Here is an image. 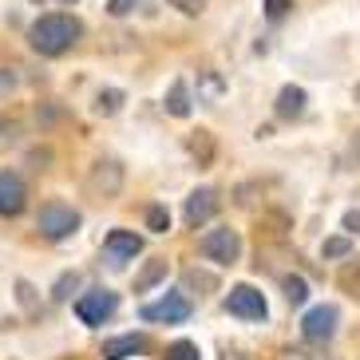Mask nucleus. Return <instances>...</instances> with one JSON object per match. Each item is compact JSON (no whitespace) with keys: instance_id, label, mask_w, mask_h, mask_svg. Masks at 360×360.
<instances>
[{"instance_id":"9d476101","label":"nucleus","mask_w":360,"mask_h":360,"mask_svg":"<svg viewBox=\"0 0 360 360\" xmlns=\"http://www.w3.org/2000/svg\"><path fill=\"white\" fill-rule=\"evenodd\" d=\"M218 206H222L218 191H214V186H202V191H194L191 198H186V206H182V218H186V226H191V230H198V226H206L214 214H218Z\"/></svg>"},{"instance_id":"72a5a7b5","label":"nucleus","mask_w":360,"mask_h":360,"mask_svg":"<svg viewBox=\"0 0 360 360\" xmlns=\"http://www.w3.org/2000/svg\"><path fill=\"white\" fill-rule=\"evenodd\" d=\"M60 4H75V0H60Z\"/></svg>"},{"instance_id":"a211bd4d","label":"nucleus","mask_w":360,"mask_h":360,"mask_svg":"<svg viewBox=\"0 0 360 360\" xmlns=\"http://www.w3.org/2000/svg\"><path fill=\"white\" fill-rule=\"evenodd\" d=\"M123 103H127V96H123L119 87H103V91L96 96V115L111 119V115H119V111H123Z\"/></svg>"},{"instance_id":"20e7f679","label":"nucleus","mask_w":360,"mask_h":360,"mask_svg":"<svg viewBox=\"0 0 360 360\" xmlns=\"http://www.w3.org/2000/svg\"><path fill=\"white\" fill-rule=\"evenodd\" d=\"M123 162L119 159H96L91 170H87V191L96 194V198H119L123 191Z\"/></svg>"},{"instance_id":"a878e982","label":"nucleus","mask_w":360,"mask_h":360,"mask_svg":"<svg viewBox=\"0 0 360 360\" xmlns=\"http://www.w3.org/2000/svg\"><path fill=\"white\" fill-rule=\"evenodd\" d=\"M20 143V123L16 119H0V147H12Z\"/></svg>"},{"instance_id":"aec40b11","label":"nucleus","mask_w":360,"mask_h":360,"mask_svg":"<svg viewBox=\"0 0 360 360\" xmlns=\"http://www.w3.org/2000/svg\"><path fill=\"white\" fill-rule=\"evenodd\" d=\"M182 285H186V289H206V293H214V289H218V277H214V274H202V269H186Z\"/></svg>"},{"instance_id":"9b49d317","label":"nucleus","mask_w":360,"mask_h":360,"mask_svg":"<svg viewBox=\"0 0 360 360\" xmlns=\"http://www.w3.org/2000/svg\"><path fill=\"white\" fill-rule=\"evenodd\" d=\"M305 103H309L305 87H297V84H285V87H281V91H277L274 115L281 119V123H293V119H301V115H305Z\"/></svg>"},{"instance_id":"7ed1b4c3","label":"nucleus","mask_w":360,"mask_h":360,"mask_svg":"<svg viewBox=\"0 0 360 360\" xmlns=\"http://www.w3.org/2000/svg\"><path fill=\"white\" fill-rule=\"evenodd\" d=\"M115 313H119V293H111V289H91V293H84L75 301V317L91 328L111 321Z\"/></svg>"},{"instance_id":"393cba45","label":"nucleus","mask_w":360,"mask_h":360,"mask_svg":"<svg viewBox=\"0 0 360 360\" xmlns=\"http://www.w3.org/2000/svg\"><path fill=\"white\" fill-rule=\"evenodd\" d=\"M321 254H325V257H349L352 254V242H349V238H325Z\"/></svg>"},{"instance_id":"4be33fe9","label":"nucleus","mask_w":360,"mask_h":360,"mask_svg":"<svg viewBox=\"0 0 360 360\" xmlns=\"http://www.w3.org/2000/svg\"><path fill=\"white\" fill-rule=\"evenodd\" d=\"M202 352H198V345L194 340H174L167 349V360H198Z\"/></svg>"},{"instance_id":"f704fd0d","label":"nucleus","mask_w":360,"mask_h":360,"mask_svg":"<svg viewBox=\"0 0 360 360\" xmlns=\"http://www.w3.org/2000/svg\"><path fill=\"white\" fill-rule=\"evenodd\" d=\"M32 4H44V0H32Z\"/></svg>"},{"instance_id":"39448f33","label":"nucleus","mask_w":360,"mask_h":360,"mask_svg":"<svg viewBox=\"0 0 360 360\" xmlns=\"http://www.w3.org/2000/svg\"><path fill=\"white\" fill-rule=\"evenodd\" d=\"M198 250H202V257H210V262H218V265H233L242 257V238H238V230L222 226V230L202 233Z\"/></svg>"},{"instance_id":"7c9ffc66","label":"nucleus","mask_w":360,"mask_h":360,"mask_svg":"<svg viewBox=\"0 0 360 360\" xmlns=\"http://www.w3.org/2000/svg\"><path fill=\"white\" fill-rule=\"evenodd\" d=\"M340 226H345V233H360V210H349Z\"/></svg>"},{"instance_id":"2f4dec72","label":"nucleus","mask_w":360,"mask_h":360,"mask_svg":"<svg viewBox=\"0 0 360 360\" xmlns=\"http://www.w3.org/2000/svg\"><path fill=\"white\" fill-rule=\"evenodd\" d=\"M16 289H20V301H24V309H32V305H36V297H32V285H28V281H20V285H16Z\"/></svg>"},{"instance_id":"5701e85b","label":"nucleus","mask_w":360,"mask_h":360,"mask_svg":"<svg viewBox=\"0 0 360 360\" xmlns=\"http://www.w3.org/2000/svg\"><path fill=\"white\" fill-rule=\"evenodd\" d=\"M75 289H79V274H64L60 281H56V289H52V301H68Z\"/></svg>"},{"instance_id":"c85d7f7f","label":"nucleus","mask_w":360,"mask_h":360,"mask_svg":"<svg viewBox=\"0 0 360 360\" xmlns=\"http://www.w3.org/2000/svg\"><path fill=\"white\" fill-rule=\"evenodd\" d=\"M131 8H135V0H107V12L111 16H127Z\"/></svg>"},{"instance_id":"bb28decb","label":"nucleus","mask_w":360,"mask_h":360,"mask_svg":"<svg viewBox=\"0 0 360 360\" xmlns=\"http://www.w3.org/2000/svg\"><path fill=\"white\" fill-rule=\"evenodd\" d=\"M289 8H293L289 0H265V16H269V20H281Z\"/></svg>"},{"instance_id":"473e14b6","label":"nucleus","mask_w":360,"mask_h":360,"mask_svg":"<svg viewBox=\"0 0 360 360\" xmlns=\"http://www.w3.org/2000/svg\"><path fill=\"white\" fill-rule=\"evenodd\" d=\"M226 360H242V356H238V352H226Z\"/></svg>"},{"instance_id":"6ab92c4d","label":"nucleus","mask_w":360,"mask_h":360,"mask_svg":"<svg viewBox=\"0 0 360 360\" xmlns=\"http://www.w3.org/2000/svg\"><path fill=\"white\" fill-rule=\"evenodd\" d=\"M281 285H285V301H289V305H305V301H309V285H305V277H301V274L281 277Z\"/></svg>"},{"instance_id":"f257e3e1","label":"nucleus","mask_w":360,"mask_h":360,"mask_svg":"<svg viewBox=\"0 0 360 360\" xmlns=\"http://www.w3.org/2000/svg\"><path fill=\"white\" fill-rule=\"evenodd\" d=\"M84 36V24L75 20L72 12H48L40 20L28 28V44H32V52L40 56H64L72 52L75 44Z\"/></svg>"},{"instance_id":"f8f14e48","label":"nucleus","mask_w":360,"mask_h":360,"mask_svg":"<svg viewBox=\"0 0 360 360\" xmlns=\"http://www.w3.org/2000/svg\"><path fill=\"white\" fill-rule=\"evenodd\" d=\"M103 245H107V254L115 257V262H131V257L143 254V238L131 233V230H111Z\"/></svg>"},{"instance_id":"cd10ccee","label":"nucleus","mask_w":360,"mask_h":360,"mask_svg":"<svg viewBox=\"0 0 360 360\" xmlns=\"http://www.w3.org/2000/svg\"><path fill=\"white\" fill-rule=\"evenodd\" d=\"M12 91H16V72H8V68H0V99H8Z\"/></svg>"},{"instance_id":"6e6552de","label":"nucleus","mask_w":360,"mask_h":360,"mask_svg":"<svg viewBox=\"0 0 360 360\" xmlns=\"http://www.w3.org/2000/svg\"><path fill=\"white\" fill-rule=\"evenodd\" d=\"M337 321H340L337 305H317L301 317V333H305V340L325 345V340H333V333H337Z\"/></svg>"},{"instance_id":"dca6fc26","label":"nucleus","mask_w":360,"mask_h":360,"mask_svg":"<svg viewBox=\"0 0 360 360\" xmlns=\"http://www.w3.org/2000/svg\"><path fill=\"white\" fill-rule=\"evenodd\" d=\"M226 96V79L214 68H206V72H198V103H218V99Z\"/></svg>"},{"instance_id":"1a4fd4ad","label":"nucleus","mask_w":360,"mask_h":360,"mask_svg":"<svg viewBox=\"0 0 360 360\" xmlns=\"http://www.w3.org/2000/svg\"><path fill=\"white\" fill-rule=\"evenodd\" d=\"M28 206V182L16 174V170H0V214L4 218H16Z\"/></svg>"},{"instance_id":"f3484780","label":"nucleus","mask_w":360,"mask_h":360,"mask_svg":"<svg viewBox=\"0 0 360 360\" xmlns=\"http://www.w3.org/2000/svg\"><path fill=\"white\" fill-rule=\"evenodd\" d=\"M186 150L198 159V167H210L214 162V135L210 131H194V135L186 139Z\"/></svg>"},{"instance_id":"f03ea898","label":"nucleus","mask_w":360,"mask_h":360,"mask_svg":"<svg viewBox=\"0 0 360 360\" xmlns=\"http://www.w3.org/2000/svg\"><path fill=\"white\" fill-rule=\"evenodd\" d=\"M79 210H72V206H64V202H44L40 214H36V230H40V238H48V242H68L75 230H79Z\"/></svg>"},{"instance_id":"412c9836","label":"nucleus","mask_w":360,"mask_h":360,"mask_svg":"<svg viewBox=\"0 0 360 360\" xmlns=\"http://www.w3.org/2000/svg\"><path fill=\"white\" fill-rule=\"evenodd\" d=\"M147 230L150 233H167L170 230V210L167 206H147Z\"/></svg>"},{"instance_id":"c756f323","label":"nucleus","mask_w":360,"mask_h":360,"mask_svg":"<svg viewBox=\"0 0 360 360\" xmlns=\"http://www.w3.org/2000/svg\"><path fill=\"white\" fill-rule=\"evenodd\" d=\"M170 4H174V8H182V12H186V16H198V12H202V4H206V0H170Z\"/></svg>"},{"instance_id":"b1692460","label":"nucleus","mask_w":360,"mask_h":360,"mask_svg":"<svg viewBox=\"0 0 360 360\" xmlns=\"http://www.w3.org/2000/svg\"><path fill=\"white\" fill-rule=\"evenodd\" d=\"M340 285L349 289L352 297H360V262H349L340 269Z\"/></svg>"},{"instance_id":"0eeeda50","label":"nucleus","mask_w":360,"mask_h":360,"mask_svg":"<svg viewBox=\"0 0 360 360\" xmlns=\"http://www.w3.org/2000/svg\"><path fill=\"white\" fill-rule=\"evenodd\" d=\"M191 313L194 305L182 293H167L155 305H143V321H155V325H182V321H191Z\"/></svg>"},{"instance_id":"4468645a","label":"nucleus","mask_w":360,"mask_h":360,"mask_svg":"<svg viewBox=\"0 0 360 360\" xmlns=\"http://www.w3.org/2000/svg\"><path fill=\"white\" fill-rule=\"evenodd\" d=\"M167 115H174V119H191V111H194V103H191V87H186V79H174L170 84V91H167Z\"/></svg>"},{"instance_id":"2eb2a0df","label":"nucleus","mask_w":360,"mask_h":360,"mask_svg":"<svg viewBox=\"0 0 360 360\" xmlns=\"http://www.w3.org/2000/svg\"><path fill=\"white\" fill-rule=\"evenodd\" d=\"M167 257H150L143 269H139V277H135V293H150V289L159 285V281H167Z\"/></svg>"},{"instance_id":"423d86ee","label":"nucleus","mask_w":360,"mask_h":360,"mask_svg":"<svg viewBox=\"0 0 360 360\" xmlns=\"http://www.w3.org/2000/svg\"><path fill=\"white\" fill-rule=\"evenodd\" d=\"M226 313L242 317V321H265L269 317V305H265V297L254 285H233L230 297H226Z\"/></svg>"},{"instance_id":"ddd939ff","label":"nucleus","mask_w":360,"mask_h":360,"mask_svg":"<svg viewBox=\"0 0 360 360\" xmlns=\"http://www.w3.org/2000/svg\"><path fill=\"white\" fill-rule=\"evenodd\" d=\"M139 352H147V337H139V333L103 340V360H131V356H139Z\"/></svg>"}]
</instances>
